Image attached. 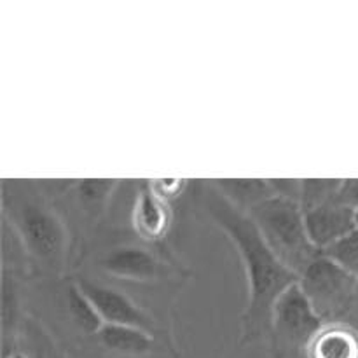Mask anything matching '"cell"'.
I'll return each instance as SVG.
<instances>
[{
	"label": "cell",
	"instance_id": "6da1fadb",
	"mask_svg": "<svg viewBox=\"0 0 358 358\" xmlns=\"http://www.w3.org/2000/svg\"><path fill=\"white\" fill-rule=\"evenodd\" d=\"M203 196V208L227 234L243 262L247 306L241 315V343H255L271 334L276 301L299 282V275L280 261L247 212L234 206L213 185Z\"/></svg>",
	"mask_w": 358,
	"mask_h": 358
},
{
	"label": "cell",
	"instance_id": "7a4b0ae2",
	"mask_svg": "<svg viewBox=\"0 0 358 358\" xmlns=\"http://www.w3.org/2000/svg\"><path fill=\"white\" fill-rule=\"evenodd\" d=\"M248 215L280 261L301 278L308 266L322 254L308 236L304 210L297 199L273 196L259 203Z\"/></svg>",
	"mask_w": 358,
	"mask_h": 358
},
{
	"label": "cell",
	"instance_id": "3957f363",
	"mask_svg": "<svg viewBox=\"0 0 358 358\" xmlns=\"http://www.w3.org/2000/svg\"><path fill=\"white\" fill-rule=\"evenodd\" d=\"M3 206L27 252L45 266L59 264L66 250V233L58 215L31 196H6Z\"/></svg>",
	"mask_w": 358,
	"mask_h": 358
},
{
	"label": "cell",
	"instance_id": "277c9868",
	"mask_svg": "<svg viewBox=\"0 0 358 358\" xmlns=\"http://www.w3.org/2000/svg\"><path fill=\"white\" fill-rule=\"evenodd\" d=\"M324 318L318 315L311 301L304 294L301 283L282 294L275 304L271 318V341L276 358L296 357L299 350L310 346L325 327Z\"/></svg>",
	"mask_w": 358,
	"mask_h": 358
},
{
	"label": "cell",
	"instance_id": "5b68a950",
	"mask_svg": "<svg viewBox=\"0 0 358 358\" xmlns=\"http://www.w3.org/2000/svg\"><path fill=\"white\" fill-rule=\"evenodd\" d=\"M301 287L322 318L343 310L357 285V278L346 273L327 255L320 254L299 278Z\"/></svg>",
	"mask_w": 358,
	"mask_h": 358
},
{
	"label": "cell",
	"instance_id": "8992f818",
	"mask_svg": "<svg viewBox=\"0 0 358 358\" xmlns=\"http://www.w3.org/2000/svg\"><path fill=\"white\" fill-rule=\"evenodd\" d=\"M76 287L93 304L94 311L103 324L131 325V327L145 329L150 332V327H152L150 318L126 294L86 278H77Z\"/></svg>",
	"mask_w": 358,
	"mask_h": 358
},
{
	"label": "cell",
	"instance_id": "52a82bcc",
	"mask_svg": "<svg viewBox=\"0 0 358 358\" xmlns=\"http://www.w3.org/2000/svg\"><path fill=\"white\" fill-rule=\"evenodd\" d=\"M304 219L308 236L320 252L357 229V208L343 205L338 199L304 210Z\"/></svg>",
	"mask_w": 358,
	"mask_h": 358
},
{
	"label": "cell",
	"instance_id": "ba28073f",
	"mask_svg": "<svg viewBox=\"0 0 358 358\" xmlns=\"http://www.w3.org/2000/svg\"><path fill=\"white\" fill-rule=\"evenodd\" d=\"M101 268L115 278L133 282H150L161 278L166 271V266L159 259L140 247L114 248L101 259Z\"/></svg>",
	"mask_w": 358,
	"mask_h": 358
},
{
	"label": "cell",
	"instance_id": "9c48e42d",
	"mask_svg": "<svg viewBox=\"0 0 358 358\" xmlns=\"http://www.w3.org/2000/svg\"><path fill=\"white\" fill-rule=\"evenodd\" d=\"M170 226L166 201L161 199L147 184L136 196L133 206V227L145 240H161Z\"/></svg>",
	"mask_w": 358,
	"mask_h": 358
},
{
	"label": "cell",
	"instance_id": "30bf717a",
	"mask_svg": "<svg viewBox=\"0 0 358 358\" xmlns=\"http://www.w3.org/2000/svg\"><path fill=\"white\" fill-rule=\"evenodd\" d=\"M96 339L103 348L119 355H147L154 348V338L149 331L131 325L103 324L96 332Z\"/></svg>",
	"mask_w": 358,
	"mask_h": 358
},
{
	"label": "cell",
	"instance_id": "8fae6325",
	"mask_svg": "<svg viewBox=\"0 0 358 358\" xmlns=\"http://www.w3.org/2000/svg\"><path fill=\"white\" fill-rule=\"evenodd\" d=\"M310 358H358V336L345 327H324L308 346Z\"/></svg>",
	"mask_w": 358,
	"mask_h": 358
},
{
	"label": "cell",
	"instance_id": "7c38bea8",
	"mask_svg": "<svg viewBox=\"0 0 358 358\" xmlns=\"http://www.w3.org/2000/svg\"><path fill=\"white\" fill-rule=\"evenodd\" d=\"M213 187L222 192L234 206L248 212L259 203L276 196L271 180H212Z\"/></svg>",
	"mask_w": 358,
	"mask_h": 358
},
{
	"label": "cell",
	"instance_id": "4fadbf2b",
	"mask_svg": "<svg viewBox=\"0 0 358 358\" xmlns=\"http://www.w3.org/2000/svg\"><path fill=\"white\" fill-rule=\"evenodd\" d=\"M343 180H301L299 203L303 210L315 208L324 203L336 201Z\"/></svg>",
	"mask_w": 358,
	"mask_h": 358
},
{
	"label": "cell",
	"instance_id": "5bb4252c",
	"mask_svg": "<svg viewBox=\"0 0 358 358\" xmlns=\"http://www.w3.org/2000/svg\"><path fill=\"white\" fill-rule=\"evenodd\" d=\"M322 254L327 255L331 261H334L346 273L358 280V227L353 233L346 234L345 238L325 248Z\"/></svg>",
	"mask_w": 358,
	"mask_h": 358
},
{
	"label": "cell",
	"instance_id": "9a60e30c",
	"mask_svg": "<svg viewBox=\"0 0 358 358\" xmlns=\"http://www.w3.org/2000/svg\"><path fill=\"white\" fill-rule=\"evenodd\" d=\"M24 338H27L28 358H65L51 336L37 322L28 320L24 324Z\"/></svg>",
	"mask_w": 358,
	"mask_h": 358
},
{
	"label": "cell",
	"instance_id": "2e32d148",
	"mask_svg": "<svg viewBox=\"0 0 358 358\" xmlns=\"http://www.w3.org/2000/svg\"><path fill=\"white\" fill-rule=\"evenodd\" d=\"M69 301L70 311H72V317L73 320L77 322V325H79L80 329H84L86 332H90V334H96L101 329V325H103V322H101V318L98 317V313L94 311L93 304H91L90 301L84 297V294L77 289L76 283H73L72 289H70Z\"/></svg>",
	"mask_w": 358,
	"mask_h": 358
},
{
	"label": "cell",
	"instance_id": "e0dca14e",
	"mask_svg": "<svg viewBox=\"0 0 358 358\" xmlns=\"http://www.w3.org/2000/svg\"><path fill=\"white\" fill-rule=\"evenodd\" d=\"M114 185L115 180H83L79 182L77 189H79V194L84 201L98 205L110 194Z\"/></svg>",
	"mask_w": 358,
	"mask_h": 358
},
{
	"label": "cell",
	"instance_id": "ac0fdd59",
	"mask_svg": "<svg viewBox=\"0 0 358 358\" xmlns=\"http://www.w3.org/2000/svg\"><path fill=\"white\" fill-rule=\"evenodd\" d=\"M150 187H152V191L156 192L161 199L166 201V198L178 194V192L182 191L184 180H173V178H170V180H156L150 184Z\"/></svg>",
	"mask_w": 358,
	"mask_h": 358
},
{
	"label": "cell",
	"instance_id": "d6986e66",
	"mask_svg": "<svg viewBox=\"0 0 358 358\" xmlns=\"http://www.w3.org/2000/svg\"><path fill=\"white\" fill-rule=\"evenodd\" d=\"M338 201L348 205L352 208H358V180H343L339 189Z\"/></svg>",
	"mask_w": 358,
	"mask_h": 358
},
{
	"label": "cell",
	"instance_id": "ffe728a7",
	"mask_svg": "<svg viewBox=\"0 0 358 358\" xmlns=\"http://www.w3.org/2000/svg\"><path fill=\"white\" fill-rule=\"evenodd\" d=\"M7 358H28V357L24 355V353H13V355L7 357Z\"/></svg>",
	"mask_w": 358,
	"mask_h": 358
},
{
	"label": "cell",
	"instance_id": "44dd1931",
	"mask_svg": "<svg viewBox=\"0 0 358 358\" xmlns=\"http://www.w3.org/2000/svg\"><path fill=\"white\" fill-rule=\"evenodd\" d=\"M357 227H358V208H357Z\"/></svg>",
	"mask_w": 358,
	"mask_h": 358
}]
</instances>
